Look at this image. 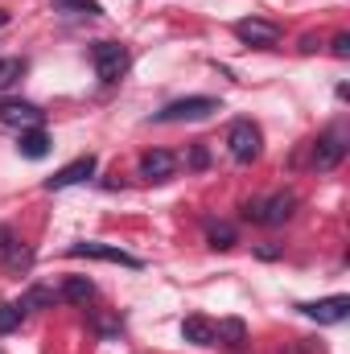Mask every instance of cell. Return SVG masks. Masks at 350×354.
Wrapping results in <instances>:
<instances>
[{
    "label": "cell",
    "mask_w": 350,
    "mask_h": 354,
    "mask_svg": "<svg viewBox=\"0 0 350 354\" xmlns=\"http://www.w3.org/2000/svg\"><path fill=\"white\" fill-rule=\"evenodd\" d=\"M305 317H313L317 326H338L350 317V297H322V301H309V305H297Z\"/></svg>",
    "instance_id": "cell-6"
},
{
    "label": "cell",
    "mask_w": 350,
    "mask_h": 354,
    "mask_svg": "<svg viewBox=\"0 0 350 354\" xmlns=\"http://www.w3.org/2000/svg\"><path fill=\"white\" fill-rule=\"evenodd\" d=\"M256 256H260V260H276V256H280V248H260Z\"/></svg>",
    "instance_id": "cell-25"
},
{
    "label": "cell",
    "mask_w": 350,
    "mask_h": 354,
    "mask_svg": "<svg viewBox=\"0 0 350 354\" xmlns=\"http://www.w3.org/2000/svg\"><path fill=\"white\" fill-rule=\"evenodd\" d=\"M214 111H219V99H210V95H190V99L169 103L165 111H157V120H165V124H174V120H206V115H214Z\"/></svg>",
    "instance_id": "cell-5"
},
{
    "label": "cell",
    "mask_w": 350,
    "mask_h": 354,
    "mask_svg": "<svg viewBox=\"0 0 350 354\" xmlns=\"http://www.w3.org/2000/svg\"><path fill=\"white\" fill-rule=\"evenodd\" d=\"M95 169H99V161L95 157H75L71 165H62L54 177H46V189L54 194V189H71V185H79V181H87V177H95Z\"/></svg>",
    "instance_id": "cell-9"
},
{
    "label": "cell",
    "mask_w": 350,
    "mask_h": 354,
    "mask_svg": "<svg viewBox=\"0 0 350 354\" xmlns=\"http://www.w3.org/2000/svg\"><path fill=\"white\" fill-rule=\"evenodd\" d=\"M17 149H21V157L42 161V157L50 153V136H46L42 128H25V132H21V140H17Z\"/></svg>",
    "instance_id": "cell-13"
},
{
    "label": "cell",
    "mask_w": 350,
    "mask_h": 354,
    "mask_svg": "<svg viewBox=\"0 0 350 354\" xmlns=\"http://www.w3.org/2000/svg\"><path fill=\"white\" fill-rule=\"evenodd\" d=\"M206 165H210L206 145H194V149H190V169H206Z\"/></svg>",
    "instance_id": "cell-22"
},
{
    "label": "cell",
    "mask_w": 350,
    "mask_h": 354,
    "mask_svg": "<svg viewBox=\"0 0 350 354\" xmlns=\"http://www.w3.org/2000/svg\"><path fill=\"white\" fill-rule=\"evenodd\" d=\"M260 145H264V136H260V128L252 124V120H235L231 124V132H227V149H231V157L235 161H256L260 157Z\"/></svg>",
    "instance_id": "cell-4"
},
{
    "label": "cell",
    "mask_w": 350,
    "mask_h": 354,
    "mask_svg": "<svg viewBox=\"0 0 350 354\" xmlns=\"http://www.w3.org/2000/svg\"><path fill=\"white\" fill-rule=\"evenodd\" d=\"M12 252V227H0V256Z\"/></svg>",
    "instance_id": "cell-24"
},
{
    "label": "cell",
    "mask_w": 350,
    "mask_h": 354,
    "mask_svg": "<svg viewBox=\"0 0 350 354\" xmlns=\"http://www.w3.org/2000/svg\"><path fill=\"white\" fill-rule=\"evenodd\" d=\"M0 25H8V12H4V8H0Z\"/></svg>",
    "instance_id": "cell-26"
},
{
    "label": "cell",
    "mask_w": 350,
    "mask_h": 354,
    "mask_svg": "<svg viewBox=\"0 0 350 354\" xmlns=\"http://www.w3.org/2000/svg\"><path fill=\"white\" fill-rule=\"evenodd\" d=\"M25 317V305H12V301H0V334H12Z\"/></svg>",
    "instance_id": "cell-17"
},
{
    "label": "cell",
    "mask_w": 350,
    "mask_h": 354,
    "mask_svg": "<svg viewBox=\"0 0 350 354\" xmlns=\"http://www.w3.org/2000/svg\"><path fill=\"white\" fill-rule=\"evenodd\" d=\"M91 66H95V75H99L103 83H116V79L128 75L132 58H128V50H124L120 41H95V46H91Z\"/></svg>",
    "instance_id": "cell-2"
},
{
    "label": "cell",
    "mask_w": 350,
    "mask_h": 354,
    "mask_svg": "<svg viewBox=\"0 0 350 354\" xmlns=\"http://www.w3.org/2000/svg\"><path fill=\"white\" fill-rule=\"evenodd\" d=\"M181 338H185L190 346H214V342H219V330H214L210 317H185V322H181Z\"/></svg>",
    "instance_id": "cell-12"
},
{
    "label": "cell",
    "mask_w": 350,
    "mask_h": 354,
    "mask_svg": "<svg viewBox=\"0 0 350 354\" xmlns=\"http://www.w3.org/2000/svg\"><path fill=\"white\" fill-rule=\"evenodd\" d=\"M214 330H219V342H223V346H243V342H248V326H243L239 317H227V322H219Z\"/></svg>",
    "instance_id": "cell-15"
},
{
    "label": "cell",
    "mask_w": 350,
    "mask_h": 354,
    "mask_svg": "<svg viewBox=\"0 0 350 354\" xmlns=\"http://www.w3.org/2000/svg\"><path fill=\"white\" fill-rule=\"evenodd\" d=\"M29 260H33V256H29V252H21V243H12V252H8V268H12V272H21V268H29Z\"/></svg>",
    "instance_id": "cell-21"
},
{
    "label": "cell",
    "mask_w": 350,
    "mask_h": 354,
    "mask_svg": "<svg viewBox=\"0 0 350 354\" xmlns=\"http://www.w3.org/2000/svg\"><path fill=\"white\" fill-rule=\"evenodd\" d=\"M235 37L248 41V46H276L280 29L272 21H260V17H243V21H235Z\"/></svg>",
    "instance_id": "cell-10"
},
{
    "label": "cell",
    "mask_w": 350,
    "mask_h": 354,
    "mask_svg": "<svg viewBox=\"0 0 350 354\" xmlns=\"http://www.w3.org/2000/svg\"><path fill=\"white\" fill-rule=\"evenodd\" d=\"M174 174H177V157L174 153L153 149V153L140 157V177H145V181H169Z\"/></svg>",
    "instance_id": "cell-11"
},
{
    "label": "cell",
    "mask_w": 350,
    "mask_h": 354,
    "mask_svg": "<svg viewBox=\"0 0 350 354\" xmlns=\"http://www.w3.org/2000/svg\"><path fill=\"white\" fill-rule=\"evenodd\" d=\"M342 157H347V128L338 124V128H330V132L317 136V145H313V169L330 174V169L342 165Z\"/></svg>",
    "instance_id": "cell-3"
},
{
    "label": "cell",
    "mask_w": 350,
    "mask_h": 354,
    "mask_svg": "<svg viewBox=\"0 0 350 354\" xmlns=\"http://www.w3.org/2000/svg\"><path fill=\"white\" fill-rule=\"evenodd\" d=\"M210 248H219V252L235 248V227H231V223H214V227H210Z\"/></svg>",
    "instance_id": "cell-19"
},
{
    "label": "cell",
    "mask_w": 350,
    "mask_h": 354,
    "mask_svg": "<svg viewBox=\"0 0 350 354\" xmlns=\"http://www.w3.org/2000/svg\"><path fill=\"white\" fill-rule=\"evenodd\" d=\"M71 256H79V260H103V264H120V268H140V260H136V256H128L124 248L95 243V239H87V243H75V248H71Z\"/></svg>",
    "instance_id": "cell-8"
},
{
    "label": "cell",
    "mask_w": 350,
    "mask_h": 354,
    "mask_svg": "<svg viewBox=\"0 0 350 354\" xmlns=\"http://www.w3.org/2000/svg\"><path fill=\"white\" fill-rule=\"evenodd\" d=\"M54 301H58V292H54V288H29L21 305H25V309H42V305H54Z\"/></svg>",
    "instance_id": "cell-20"
},
{
    "label": "cell",
    "mask_w": 350,
    "mask_h": 354,
    "mask_svg": "<svg viewBox=\"0 0 350 354\" xmlns=\"http://www.w3.org/2000/svg\"><path fill=\"white\" fill-rule=\"evenodd\" d=\"M58 297L71 301V305H87L91 297H95V284H91L87 276H66L62 288H58Z\"/></svg>",
    "instance_id": "cell-14"
},
{
    "label": "cell",
    "mask_w": 350,
    "mask_h": 354,
    "mask_svg": "<svg viewBox=\"0 0 350 354\" xmlns=\"http://www.w3.org/2000/svg\"><path fill=\"white\" fill-rule=\"evenodd\" d=\"M21 75H25V62L21 58H0V91H8Z\"/></svg>",
    "instance_id": "cell-18"
},
{
    "label": "cell",
    "mask_w": 350,
    "mask_h": 354,
    "mask_svg": "<svg viewBox=\"0 0 350 354\" xmlns=\"http://www.w3.org/2000/svg\"><path fill=\"white\" fill-rule=\"evenodd\" d=\"M54 12H71V17H99L103 4L99 0H54Z\"/></svg>",
    "instance_id": "cell-16"
},
{
    "label": "cell",
    "mask_w": 350,
    "mask_h": 354,
    "mask_svg": "<svg viewBox=\"0 0 350 354\" xmlns=\"http://www.w3.org/2000/svg\"><path fill=\"white\" fill-rule=\"evenodd\" d=\"M293 210H297V194H293V189H280V194H272V198L248 202V206H243V218L264 223V227H280V223L293 218Z\"/></svg>",
    "instance_id": "cell-1"
},
{
    "label": "cell",
    "mask_w": 350,
    "mask_h": 354,
    "mask_svg": "<svg viewBox=\"0 0 350 354\" xmlns=\"http://www.w3.org/2000/svg\"><path fill=\"white\" fill-rule=\"evenodd\" d=\"M42 120H46V111L37 107V103H25V99H0V124H8V128H42Z\"/></svg>",
    "instance_id": "cell-7"
},
{
    "label": "cell",
    "mask_w": 350,
    "mask_h": 354,
    "mask_svg": "<svg viewBox=\"0 0 350 354\" xmlns=\"http://www.w3.org/2000/svg\"><path fill=\"white\" fill-rule=\"evenodd\" d=\"M334 58H350V33H338L334 37Z\"/></svg>",
    "instance_id": "cell-23"
}]
</instances>
